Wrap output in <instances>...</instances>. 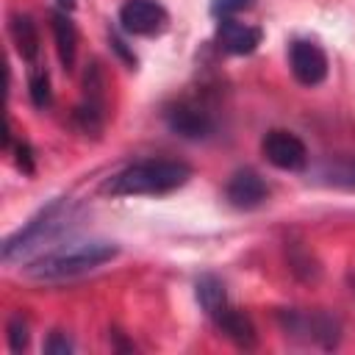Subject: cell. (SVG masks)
<instances>
[{"label":"cell","instance_id":"13","mask_svg":"<svg viewBox=\"0 0 355 355\" xmlns=\"http://www.w3.org/2000/svg\"><path fill=\"white\" fill-rule=\"evenodd\" d=\"M50 31H53V39H55L58 61H61V67L69 72V69L75 67V53H78V28H75L69 11L55 8V11L50 14Z\"/></svg>","mask_w":355,"mask_h":355},{"label":"cell","instance_id":"22","mask_svg":"<svg viewBox=\"0 0 355 355\" xmlns=\"http://www.w3.org/2000/svg\"><path fill=\"white\" fill-rule=\"evenodd\" d=\"M58 3V8H64V11H72L75 8V0H55Z\"/></svg>","mask_w":355,"mask_h":355},{"label":"cell","instance_id":"6","mask_svg":"<svg viewBox=\"0 0 355 355\" xmlns=\"http://www.w3.org/2000/svg\"><path fill=\"white\" fill-rule=\"evenodd\" d=\"M261 153L263 158L283 169V172H302L308 166V147L305 141L291 133V130H283V128H272L263 133L261 139Z\"/></svg>","mask_w":355,"mask_h":355},{"label":"cell","instance_id":"19","mask_svg":"<svg viewBox=\"0 0 355 355\" xmlns=\"http://www.w3.org/2000/svg\"><path fill=\"white\" fill-rule=\"evenodd\" d=\"M250 6H252V0H214L211 3V14L216 19H225V17H236L239 11H244Z\"/></svg>","mask_w":355,"mask_h":355},{"label":"cell","instance_id":"7","mask_svg":"<svg viewBox=\"0 0 355 355\" xmlns=\"http://www.w3.org/2000/svg\"><path fill=\"white\" fill-rule=\"evenodd\" d=\"M169 25V14L158 0H125L119 8V28L128 36H155Z\"/></svg>","mask_w":355,"mask_h":355},{"label":"cell","instance_id":"3","mask_svg":"<svg viewBox=\"0 0 355 355\" xmlns=\"http://www.w3.org/2000/svg\"><path fill=\"white\" fill-rule=\"evenodd\" d=\"M75 219V202H69L67 197H55L50 200L44 208H39L17 233H11L3 241V261L11 263L22 255L36 252L39 247L50 244L53 239H58L64 230H69Z\"/></svg>","mask_w":355,"mask_h":355},{"label":"cell","instance_id":"14","mask_svg":"<svg viewBox=\"0 0 355 355\" xmlns=\"http://www.w3.org/2000/svg\"><path fill=\"white\" fill-rule=\"evenodd\" d=\"M8 33L14 42V50L22 55V61L33 64L39 55V28L28 14H14L8 22Z\"/></svg>","mask_w":355,"mask_h":355},{"label":"cell","instance_id":"11","mask_svg":"<svg viewBox=\"0 0 355 355\" xmlns=\"http://www.w3.org/2000/svg\"><path fill=\"white\" fill-rule=\"evenodd\" d=\"M261 36H263L261 28H255L250 22H241L239 17H225V19H219V28H216V42L230 55L255 53V47L261 44Z\"/></svg>","mask_w":355,"mask_h":355},{"label":"cell","instance_id":"1","mask_svg":"<svg viewBox=\"0 0 355 355\" xmlns=\"http://www.w3.org/2000/svg\"><path fill=\"white\" fill-rule=\"evenodd\" d=\"M116 252H119V247L105 239L72 241V244L53 247L44 255L33 258L25 266V275L36 283H64V280H75L80 275L100 269L103 263L114 261Z\"/></svg>","mask_w":355,"mask_h":355},{"label":"cell","instance_id":"10","mask_svg":"<svg viewBox=\"0 0 355 355\" xmlns=\"http://www.w3.org/2000/svg\"><path fill=\"white\" fill-rule=\"evenodd\" d=\"M75 125L83 133H100L103 119H105V97H103V78L97 64H92V69L86 72V92H83V103L75 108L72 114Z\"/></svg>","mask_w":355,"mask_h":355},{"label":"cell","instance_id":"21","mask_svg":"<svg viewBox=\"0 0 355 355\" xmlns=\"http://www.w3.org/2000/svg\"><path fill=\"white\" fill-rule=\"evenodd\" d=\"M17 153H19V155H17V164H19V169H22L25 175H31V172H33V158H31V147H28L25 141H19V144H17Z\"/></svg>","mask_w":355,"mask_h":355},{"label":"cell","instance_id":"5","mask_svg":"<svg viewBox=\"0 0 355 355\" xmlns=\"http://www.w3.org/2000/svg\"><path fill=\"white\" fill-rule=\"evenodd\" d=\"M164 122L166 128L189 141H202L216 130V122L211 116V111L194 100H175L164 108Z\"/></svg>","mask_w":355,"mask_h":355},{"label":"cell","instance_id":"9","mask_svg":"<svg viewBox=\"0 0 355 355\" xmlns=\"http://www.w3.org/2000/svg\"><path fill=\"white\" fill-rule=\"evenodd\" d=\"M225 200L239 211H252L269 200V186L252 166H241L230 175L225 186Z\"/></svg>","mask_w":355,"mask_h":355},{"label":"cell","instance_id":"20","mask_svg":"<svg viewBox=\"0 0 355 355\" xmlns=\"http://www.w3.org/2000/svg\"><path fill=\"white\" fill-rule=\"evenodd\" d=\"M72 349H75L72 341H69L64 333H58V330L50 333V338L44 341V352H47V355H69Z\"/></svg>","mask_w":355,"mask_h":355},{"label":"cell","instance_id":"16","mask_svg":"<svg viewBox=\"0 0 355 355\" xmlns=\"http://www.w3.org/2000/svg\"><path fill=\"white\" fill-rule=\"evenodd\" d=\"M319 178L330 186H341L355 191V161H333L319 169Z\"/></svg>","mask_w":355,"mask_h":355},{"label":"cell","instance_id":"18","mask_svg":"<svg viewBox=\"0 0 355 355\" xmlns=\"http://www.w3.org/2000/svg\"><path fill=\"white\" fill-rule=\"evenodd\" d=\"M8 333V349L11 352H22L25 347H28V322H25V316L22 313H14L11 319H8V327H6Z\"/></svg>","mask_w":355,"mask_h":355},{"label":"cell","instance_id":"8","mask_svg":"<svg viewBox=\"0 0 355 355\" xmlns=\"http://www.w3.org/2000/svg\"><path fill=\"white\" fill-rule=\"evenodd\" d=\"M288 67L297 83L313 89L327 78V55L316 42L294 39L288 44Z\"/></svg>","mask_w":355,"mask_h":355},{"label":"cell","instance_id":"12","mask_svg":"<svg viewBox=\"0 0 355 355\" xmlns=\"http://www.w3.org/2000/svg\"><path fill=\"white\" fill-rule=\"evenodd\" d=\"M211 322L216 324V330H219L227 341H233V344L241 347V349H252V347L258 344V330H255L252 319H250L244 311H239L233 302H227L225 308H219V311L211 316Z\"/></svg>","mask_w":355,"mask_h":355},{"label":"cell","instance_id":"2","mask_svg":"<svg viewBox=\"0 0 355 355\" xmlns=\"http://www.w3.org/2000/svg\"><path fill=\"white\" fill-rule=\"evenodd\" d=\"M191 178V166L175 158H141L122 166L114 178L105 180L103 191L111 197H161Z\"/></svg>","mask_w":355,"mask_h":355},{"label":"cell","instance_id":"15","mask_svg":"<svg viewBox=\"0 0 355 355\" xmlns=\"http://www.w3.org/2000/svg\"><path fill=\"white\" fill-rule=\"evenodd\" d=\"M194 297L200 302V308L205 311V316L211 319L219 308H225L230 300H227V291H225V283L216 277V275H200L197 283H194Z\"/></svg>","mask_w":355,"mask_h":355},{"label":"cell","instance_id":"4","mask_svg":"<svg viewBox=\"0 0 355 355\" xmlns=\"http://www.w3.org/2000/svg\"><path fill=\"white\" fill-rule=\"evenodd\" d=\"M277 324L288 338H297L302 344H313L322 349L338 347L341 338V322L327 311H302V308H280Z\"/></svg>","mask_w":355,"mask_h":355},{"label":"cell","instance_id":"17","mask_svg":"<svg viewBox=\"0 0 355 355\" xmlns=\"http://www.w3.org/2000/svg\"><path fill=\"white\" fill-rule=\"evenodd\" d=\"M28 94H31V103L36 108H47L53 103L47 69H31V75H28Z\"/></svg>","mask_w":355,"mask_h":355},{"label":"cell","instance_id":"23","mask_svg":"<svg viewBox=\"0 0 355 355\" xmlns=\"http://www.w3.org/2000/svg\"><path fill=\"white\" fill-rule=\"evenodd\" d=\"M349 283H352V294H355V275H349Z\"/></svg>","mask_w":355,"mask_h":355}]
</instances>
